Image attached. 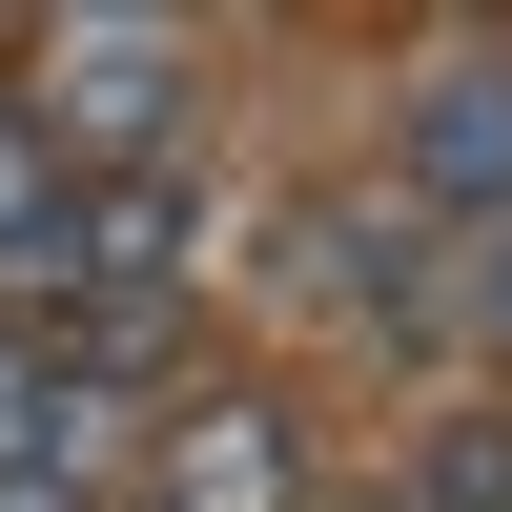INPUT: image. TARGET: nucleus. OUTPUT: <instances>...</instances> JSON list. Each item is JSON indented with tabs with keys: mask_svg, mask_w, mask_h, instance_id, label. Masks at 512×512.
Segmentation results:
<instances>
[{
	"mask_svg": "<svg viewBox=\"0 0 512 512\" xmlns=\"http://www.w3.org/2000/svg\"><path fill=\"white\" fill-rule=\"evenodd\" d=\"M410 512H512V410H451L410 451Z\"/></svg>",
	"mask_w": 512,
	"mask_h": 512,
	"instance_id": "obj_5",
	"label": "nucleus"
},
{
	"mask_svg": "<svg viewBox=\"0 0 512 512\" xmlns=\"http://www.w3.org/2000/svg\"><path fill=\"white\" fill-rule=\"evenodd\" d=\"M0 512H103V472H82V451H21V472H0Z\"/></svg>",
	"mask_w": 512,
	"mask_h": 512,
	"instance_id": "obj_6",
	"label": "nucleus"
},
{
	"mask_svg": "<svg viewBox=\"0 0 512 512\" xmlns=\"http://www.w3.org/2000/svg\"><path fill=\"white\" fill-rule=\"evenodd\" d=\"M431 226H512V62H451L410 103V164H390Z\"/></svg>",
	"mask_w": 512,
	"mask_h": 512,
	"instance_id": "obj_4",
	"label": "nucleus"
},
{
	"mask_svg": "<svg viewBox=\"0 0 512 512\" xmlns=\"http://www.w3.org/2000/svg\"><path fill=\"white\" fill-rule=\"evenodd\" d=\"M41 144L82 164V185H103V164H164L185 144V21H144V0H103V21H62L41 41Z\"/></svg>",
	"mask_w": 512,
	"mask_h": 512,
	"instance_id": "obj_1",
	"label": "nucleus"
},
{
	"mask_svg": "<svg viewBox=\"0 0 512 512\" xmlns=\"http://www.w3.org/2000/svg\"><path fill=\"white\" fill-rule=\"evenodd\" d=\"M451 308H472L492 349H512V226H472V267H451Z\"/></svg>",
	"mask_w": 512,
	"mask_h": 512,
	"instance_id": "obj_7",
	"label": "nucleus"
},
{
	"mask_svg": "<svg viewBox=\"0 0 512 512\" xmlns=\"http://www.w3.org/2000/svg\"><path fill=\"white\" fill-rule=\"evenodd\" d=\"M287 492H308L287 390H185L164 410V512H287Z\"/></svg>",
	"mask_w": 512,
	"mask_h": 512,
	"instance_id": "obj_3",
	"label": "nucleus"
},
{
	"mask_svg": "<svg viewBox=\"0 0 512 512\" xmlns=\"http://www.w3.org/2000/svg\"><path fill=\"white\" fill-rule=\"evenodd\" d=\"M185 246H205L185 164H103V185L62 205V308H164V287H185Z\"/></svg>",
	"mask_w": 512,
	"mask_h": 512,
	"instance_id": "obj_2",
	"label": "nucleus"
}]
</instances>
